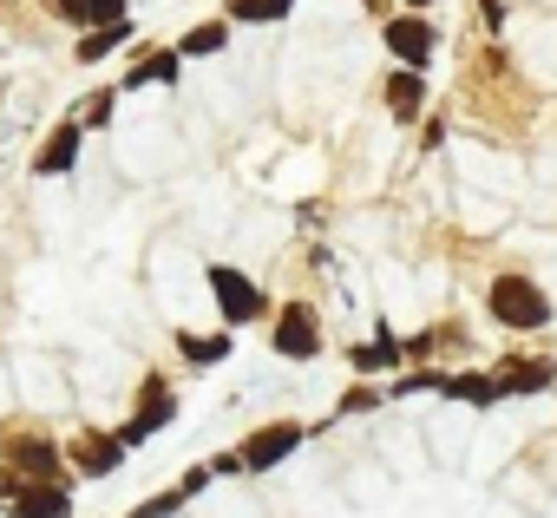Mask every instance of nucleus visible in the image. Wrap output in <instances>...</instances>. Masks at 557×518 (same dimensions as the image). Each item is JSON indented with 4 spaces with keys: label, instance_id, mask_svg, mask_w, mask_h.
<instances>
[{
    "label": "nucleus",
    "instance_id": "5",
    "mask_svg": "<svg viewBox=\"0 0 557 518\" xmlns=\"http://www.w3.org/2000/svg\"><path fill=\"white\" fill-rule=\"evenodd\" d=\"M171 414H177V400H171V381H158V374H151V381H145V394H138V414L119 427V440H125V446H138V440H145V433H158Z\"/></svg>",
    "mask_w": 557,
    "mask_h": 518
},
{
    "label": "nucleus",
    "instance_id": "10",
    "mask_svg": "<svg viewBox=\"0 0 557 518\" xmlns=\"http://www.w3.org/2000/svg\"><path fill=\"white\" fill-rule=\"evenodd\" d=\"M14 472L60 485V446H53V440H21V446H14Z\"/></svg>",
    "mask_w": 557,
    "mask_h": 518
},
{
    "label": "nucleus",
    "instance_id": "13",
    "mask_svg": "<svg viewBox=\"0 0 557 518\" xmlns=\"http://www.w3.org/2000/svg\"><path fill=\"white\" fill-rule=\"evenodd\" d=\"M125 14H132V0H79V8H73V21H79V27H92V34L125 27Z\"/></svg>",
    "mask_w": 557,
    "mask_h": 518
},
{
    "label": "nucleus",
    "instance_id": "4",
    "mask_svg": "<svg viewBox=\"0 0 557 518\" xmlns=\"http://www.w3.org/2000/svg\"><path fill=\"white\" fill-rule=\"evenodd\" d=\"M210 296H216L223 322H256V316H262V289H256L249 276H236L230 263H216V270H210Z\"/></svg>",
    "mask_w": 557,
    "mask_h": 518
},
{
    "label": "nucleus",
    "instance_id": "16",
    "mask_svg": "<svg viewBox=\"0 0 557 518\" xmlns=\"http://www.w3.org/2000/svg\"><path fill=\"white\" fill-rule=\"evenodd\" d=\"M177 60H184V53H158V60H145L119 92H138V86H177Z\"/></svg>",
    "mask_w": 557,
    "mask_h": 518
},
{
    "label": "nucleus",
    "instance_id": "22",
    "mask_svg": "<svg viewBox=\"0 0 557 518\" xmlns=\"http://www.w3.org/2000/svg\"><path fill=\"white\" fill-rule=\"evenodd\" d=\"M106 119H112V92H99V99L86 106V119H79V125H106Z\"/></svg>",
    "mask_w": 557,
    "mask_h": 518
},
{
    "label": "nucleus",
    "instance_id": "21",
    "mask_svg": "<svg viewBox=\"0 0 557 518\" xmlns=\"http://www.w3.org/2000/svg\"><path fill=\"white\" fill-rule=\"evenodd\" d=\"M342 407H348V414H374V407H381V394H374V387H355Z\"/></svg>",
    "mask_w": 557,
    "mask_h": 518
},
{
    "label": "nucleus",
    "instance_id": "23",
    "mask_svg": "<svg viewBox=\"0 0 557 518\" xmlns=\"http://www.w3.org/2000/svg\"><path fill=\"white\" fill-rule=\"evenodd\" d=\"M53 8H60V14H73V8H79V0H53Z\"/></svg>",
    "mask_w": 557,
    "mask_h": 518
},
{
    "label": "nucleus",
    "instance_id": "19",
    "mask_svg": "<svg viewBox=\"0 0 557 518\" xmlns=\"http://www.w3.org/2000/svg\"><path fill=\"white\" fill-rule=\"evenodd\" d=\"M177 348H184L197 368H216V361L230 355V342H223V335H177Z\"/></svg>",
    "mask_w": 557,
    "mask_h": 518
},
{
    "label": "nucleus",
    "instance_id": "15",
    "mask_svg": "<svg viewBox=\"0 0 557 518\" xmlns=\"http://www.w3.org/2000/svg\"><path fill=\"white\" fill-rule=\"evenodd\" d=\"M492 381H498V394H537V387H550V361H524V368H498Z\"/></svg>",
    "mask_w": 557,
    "mask_h": 518
},
{
    "label": "nucleus",
    "instance_id": "11",
    "mask_svg": "<svg viewBox=\"0 0 557 518\" xmlns=\"http://www.w3.org/2000/svg\"><path fill=\"white\" fill-rule=\"evenodd\" d=\"M79 145H86V125H79V119H73V125H60V132L47 138V151H40V171H47V177L73 171V164H79Z\"/></svg>",
    "mask_w": 557,
    "mask_h": 518
},
{
    "label": "nucleus",
    "instance_id": "12",
    "mask_svg": "<svg viewBox=\"0 0 557 518\" xmlns=\"http://www.w3.org/2000/svg\"><path fill=\"white\" fill-rule=\"evenodd\" d=\"M66 511H73L66 485H21L14 498V518H66Z\"/></svg>",
    "mask_w": 557,
    "mask_h": 518
},
{
    "label": "nucleus",
    "instance_id": "1",
    "mask_svg": "<svg viewBox=\"0 0 557 518\" xmlns=\"http://www.w3.org/2000/svg\"><path fill=\"white\" fill-rule=\"evenodd\" d=\"M492 316H498L505 329H524V335H531V329L550 322V296H544L531 276H498V283H492Z\"/></svg>",
    "mask_w": 557,
    "mask_h": 518
},
{
    "label": "nucleus",
    "instance_id": "6",
    "mask_svg": "<svg viewBox=\"0 0 557 518\" xmlns=\"http://www.w3.org/2000/svg\"><path fill=\"white\" fill-rule=\"evenodd\" d=\"M433 40H440V34H433L420 14H407V21H387V53H394V60H407V73H420V66L433 60Z\"/></svg>",
    "mask_w": 557,
    "mask_h": 518
},
{
    "label": "nucleus",
    "instance_id": "7",
    "mask_svg": "<svg viewBox=\"0 0 557 518\" xmlns=\"http://www.w3.org/2000/svg\"><path fill=\"white\" fill-rule=\"evenodd\" d=\"M119 453H125L119 433H79V440H73V466H79V479H106V472L119 466Z\"/></svg>",
    "mask_w": 557,
    "mask_h": 518
},
{
    "label": "nucleus",
    "instance_id": "8",
    "mask_svg": "<svg viewBox=\"0 0 557 518\" xmlns=\"http://www.w3.org/2000/svg\"><path fill=\"white\" fill-rule=\"evenodd\" d=\"M440 400H459V407H498V381L492 374H440Z\"/></svg>",
    "mask_w": 557,
    "mask_h": 518
},
{
    "label": "nucleus",
    "instance_id": "3",
    "mask_svg": "<svg viewBox=\"0 0 557 518\" xmlns=\"http://www.w3.org/2000/svg\"><path fill=\"white\" fill-rule=\"evenodd\" d=\"M275 355H289V361H315L322 355V322L309 303H289L283 316H275Z\"/></svg>",
    "mask_w": 557,
    "mask_h": 518
},
{
    "label": "nucleus",
    "instance_id": "24",
    "mask_svg": "<svg viewBox=\"0 0 557 518\" xmlns=\"http://www.w3.org/2000/svg\"><path fill=\"white\" fill-rule=\"evenodd\" d=\"M407 8H433V0H407Z\"/></svg>",
    "mask_w": 557,
    "mask_h": 518
},
{
    "label": "nucleus",
    "instance_id": "20",
    "mask_svg": "<svg viewBox=\"0 0 557 518\" xmlns=\"http://www.w3.org/2000/svg\"><path fill=\"white\" fill-rule=\"evenodd\" d=\"M296 0H230V21H283Z\"/></svg>",
    "mask_w": 557,
    "mask_h": 518
},
{
    "label": "nucleus",
    "instance_id": "18",
    "mask_svg": "<svg viewBox=\"0 0 557 518\" xmlns=\"http://www.w3.org/2000/svg\"><path fill=\"white\" fill-rule=\"evenodd\" d=\"M125 40H132V27H106V34H86V40H79V66H92V60L119 53Z\"/></svg>",
    "mask_w": 557,
    "mask_h": 518
},
{
    "label": "nucleus",
    "instance_id": "14",
    "mask_svg": "<svg viewBox=\"0 0 557 518\" xmlns=\"http://www.w3.org/2000/svg\"><path fill=\"white\" fill-rule=\"evenodd\" d=\"M394 361H400V342H394V335H374V342H361V348L348 355L355 374H381V368H394Z\"/></svg>",
    "mask_w": 557,
    "mask_h": 518
},
{
    "label": "nucleus",
    "instance_id": "9",
    "mask_svg": "<svg viewBox=\"0 0 557 518\" xmlns=\"http://www.w3.org/2000/svg\"><path fill=\"white\" fill-rule=\"evenodd\" d=\"M387 112H394V125H413L426 112V79L420 73H394L387 79Z\"/></svg>",
    "mask_w": 557,
    "mask_h": 518
},
{
    "label": "nucleus",
    "instance_id": "2",
    "mask_svg": "<svg viewBox=\"0 0 557 518\" xmlns=\"http://www.w3.org/2000/svg\"><path fill=\"white\" fill-rule=\"evenodd\" d=\"M296 446H302V427H296V420H269V427H256V433L236 446V459H243V472H269V466H283Z\"/></svg>",
    "mask_w": 557,
    "mask_h": 518
},
{
    "label": "nucleus",
    "instance_id": "17",
    "mask_svg": "<svg viewBox=\"0 0 557 518\" xmlns=\"http://www.w3.org/2000/svg\"><path fill=\"white\" fill-rule=\"evenodd\" d=\"M223 40H230V27H223V21H210V27H190V34L177 40V53L203 60V53H223Z\"/></svg>",
    "mask_w": 557,
    "mask_h": 518
}]
</instances>
